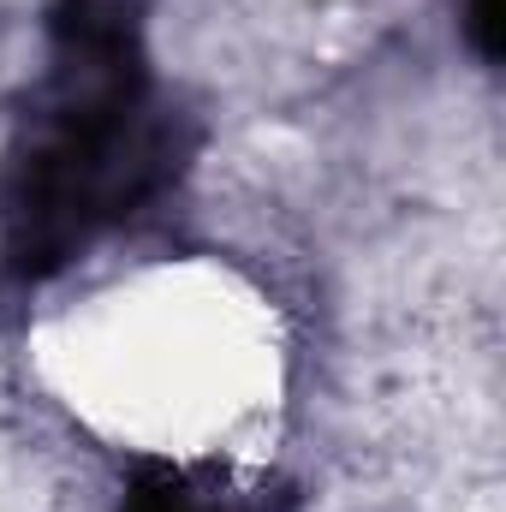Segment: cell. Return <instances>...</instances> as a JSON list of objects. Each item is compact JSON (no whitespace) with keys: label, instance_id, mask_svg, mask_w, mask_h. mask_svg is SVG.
<instances>
[{"label":"cell","instance_id":"obj_1","mask_svg":"<svg viewBox=\"0 0 506 512\" xmlns=\"http://www.w3.org/2000/svg\"><path fill=\"white\" fill-rule=\"evenodd\" d=\"M185 167V137L149 90V42L131 0H54L48 78L0 191V256L48 280L90 239L137 215Z\"/></svg>","mask_w":506,"mask_h":512},{"label":"cell","instance_id":"obj_2","mask_svg":"<svg viewBox=\"0 0 506 512\" xmlns=\"http://www.w3.org/2000/svg\"><path fill=\"white\" fill-rule=\"evenodd\" d=\"M120 512H256L245 495L185 471V465H137L120 495Z\"/></svg>","mask_w":506,"mask_h":512},{"label":"cell","instance_id":"obj_3","mask_svg":"<svg viewBox=\"0 0 506 512\" xmlns=\"http://www.w3.org/2000/svg\"><path fill=\"white\" fill-rule=\"evenodd\" d=\"M465 30L483 60H501V0H465Z\"/></svg>","mask_w":506,"mask_h":512}]
</instances>
